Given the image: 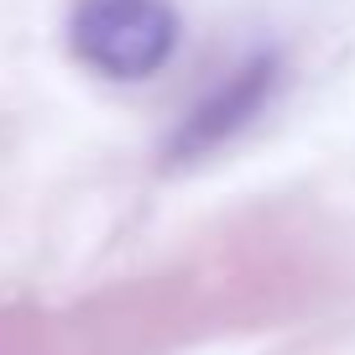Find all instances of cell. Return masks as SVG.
I'll list each match as a JSON object with an SVG mask.
<instances>
[{
  "label": "cell",
  "instance_id": "cell-1",
  "mask_svg": "<svg viewBox=\"0 0 355 355\" xmlns=\"http://www.w3.org/2000/svg\"><path fill=\"white\" fill-rule=\"evenodd\" d=\"M178 37L183 21L173 0H78L68 11L73 58L115 84H141L162 73L178 53Z\"/></svg>",
  "mask_w": 355,
  "mask_h": 355
},
{
  "label": "cell",
  "instance_id": "cell-2",
  "mask_svg": "<svg viewBox=\"0 0 355 355\" xmlns=\"http://www.w3.org/2000/svg\"><path fill=\"white\" fill-rule=\"evenodd\" d=\"M277 73L282 68H277L272 53H256L251 63L230 68V73L183 115V125H178V136H173V157H199V152H209V146L230 141L235 131H245V125L266 110V100L277 94Z\"/></svg>",
  "mask_w": 355,
  "mask_h": 355
}]
</instances>
